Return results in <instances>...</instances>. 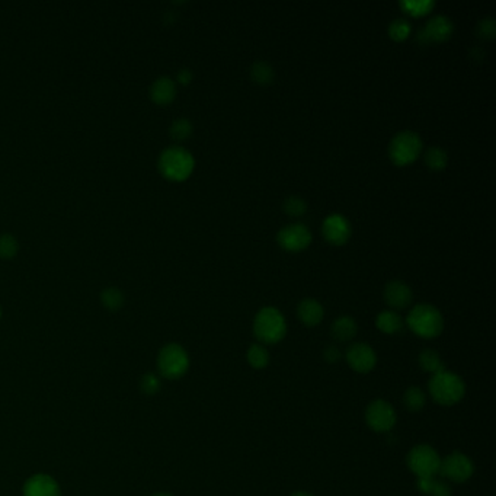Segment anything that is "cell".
<instances>
[{
    "mask_svg": "<svg viewBox=\"0 0 496 496\" xmlns=\"http://www.w3.org/2000/svg\"><path fill=\"white\" fill-rule=\"evenodd\" d=\"M454 30L453 21L445 15H436L428 19L425 27L418 32V40L422 44L431 41H445L450 38Z\"/></svg>",
    "mask_w": 496,
    "mask_h": 496,
    "instance_id": "obj_12",
    "label": "cell"
},
{
    "mask_svg": "<svg viewBox=\"0 0 496 496\" xmlns=\"http://www.w3.org/2000/svg\"><path fill=\"white\" fill-rule=\"evenodd\" d=\"M192 133V124L187 118H178L172 122L170 126V134L173 139L177 140H185L188 135Z\"/></svg>",
    "mask_w": 496,
    "mask_h": 496,
    "instance_id": "obj_29",
    "label": "cell"
},
{
    "mask_svg": "<svg viewBox=\"0 0 496 496\" xmlns=\"http://www.w3.org/2000/svg\"><path fill=\"white\" fill-rule=\"evenodd\" d=\"M0 317H2V308H0Z\"/></svg>",
    "mask_w": 496,
    "mask_h": 496,
    "instance_id": "obj_38",
    "label": "cell"
},
{
    "mask_svg": "<svg viewBox=\"0 0 496 496\" xmlns=\"http://www.w3.org/2000/svg\"><path fill=\"white\" fill-rule=\"evenodd\" d=\"M357 322L351 316H339L332 324V337L339 342H348L357 335Z\"/></svg>",
    "mask_w": 496,
    "mask_h": 496,
    "instance_id": "obj_18",
    "label": "cell"
},
{
    "mask_svg": "<svg viewBox=\"0 0 496 496\" xmlns=\"http://www.w3.org/2000/svg\"><path fill=\"white\" fill-rule=\"evenodd\" d=\"M157 368L162 377L178 380L187 374L190 368V355L179 343H168L157 355Z\"/></svg>",
    "mask_w": 496,
    "mask_h": 496,
    "instance_id": "obj_5",
    "label": "cell"
},
{
    "mask_svg": "<svg viewBox=\"0 0 496 496\" xmlns=\"http://www.w3.org/2000/svg\"><path fill=\"white\" fill-rule=\"evenodd\" d=\"M322 233H324V236L329 243L339 246L348 242L351 236V225L345 216L333 213L324 220Z\"/></svg>",
    "mask_w": 496,
    "mask_h": 496,
    "instance_id": "obj_13",
    "label": "cell"
},
{
    "mask_svg": "<svg viewBox=\"0 0 496 496\" xmlns=\"http://www.w3.org/2000/svg\"><path fill=\"white\" fill-rule=\"evenodd\" d=\"M324 357H325V359H326L328 363L335 364V363H338L339 359H341L342 352H341V350L338 348L337 345H333V343H332V345H329V346H326V348H325V351H324Z\"/></svg>",
    "mask_w": 496,
    "mask_h": 496,
    "instance_id": "obj_34",
    "label": "cell"
},
{
    "mask_svg": "<svg viewBox=\"0 0 496 496\" xmlns=\"http://www.w3.org/2000/svg\"><path fill=\"white\" fill-rule=\"evenodd\" d=\"M376 326L389 335H394L402 330L403 328V320L399 313H396L394 310H384L380 312L376 317Z\"/></svg>",
    "mask_w": 496,
    "mask_h": 496,
    "instance_id": "obj_19",
    "label": "cell"
},
{
    "mask_svg": "<svg viewBox=\"0 0 496 496\" xmlns=\"http://www.w3.org/2000/svg\"><path fill=\"white\" fill-rule=\"evenodd\" d=\"M101 300H102V304L109 308V310H118L122 307L124 304V294L120 289L117 287H109V289H105L101 294Z\"/></svg>",
    "mask_w": 496,
    "mask_h": 496,
    "instance_id": "obj_27",
    "label": "cell"
},
{
    "mask_svg": "<svg viewBox=\"0 0 496 496\" xmlns=\"http://www.w3.org/2000/svg\"><path fill=\"white\" fill-rule=\"evenodd\" d=\"M384 300L392 308H405L412 302V290L403 281L393 280L384 287Z\"/></svg>",
    "mask_w": 496,
    "mask_h": 496,
    "instance_id": "obj_15",
    "label": "cell"
},
{
    "mask_svg": "<svg viewBox=\"0 0 496 496\" xmlns=\"http://www.w3.org/2000/svg\"><path fill=\"white\" fill-rule=\"evenodd\" d=\"M251 78L258 84H268L274 79V69L264 60H258L251 66Z\"/></svg>",
    "mask_w": 496,
    "mask_h": 496,
    "instance_id": "obj_24",
    "label": "cell"
},
{
    "mask_svg": "<svg viewBox=\"0 0 496 496\" xmlns=\"http://www.w3.org/2000/svg\"><path fill=\"white\" fill-rule=\"evenodd\" d=\"M403 403L407 407V411L419 412L422 411L427 403V396L422 389L419 387H409L403 394Z\"/></svg>",
    "mask_w": 496,
    "mask_h": 496,
    "instance_id": "obj_22",
    "label": "cell"
},
{
    "mask_svg": "<svg viewBox=\"0 0 496 496\" xmlns=\"http://www.w3.org/2000/svg\"><path fill=\"white\" fill-rule=\"evenodd\" d=\"M152 496H172V495L168 493V492H159V493H155V495H152Z\"/></svg>",
    "mask_w": 496,
    "mask_h": 496,
    "instance_id": "obj_36",
    "label": "cell"
},
{
    "mask_svg": "<svg viewBox=\"0 0 496 496\" xmlns=\"http://www.w3.org/2000/svg\"><path fill=\"white\" fill-rule=\"evenodd\" d=\"M440 473L454 483H464L473 476L475 464L466 454L454 451L441 460Z\"/></svg>",
    "mask_w": 496,
    "mask_h": 496,
    "instance_id": "obj_8",
    "label": "cell"
},
{
    "mask_svg": "<svg viewBox=\"0 0 496 496\" xmlns=\"http://www.w3.org/2000/svg\"><path fill=\"white\" fill-rule=\"evenodd\" d=\"M346 361L357 373L365 374L374 370L377 364V355L368 343L357 342L352 343L348 351H346Z\"/></svg>",
    "mask_w": 496,
    "mask_h": 496,
    "instance_id": "obj_11",
    "label": "cell"
},
{
    "mask_svg": "<svg viewBox=\"0 0 496 496\" xmlns=\"http://www.w3.org/2000/svg\"><path fill=\"white\" fill-rule=\"evenodd\" d=\"M247 363L255 370H264L269 364V352L262 343H252L246 354Z\"/></svg>",
    "mask_w": 496,
    "mask_h": 496,
    "instance_id": "obj_21",
    "label": "cell"
},
{
    "mask_svg": "<svg viewBox=\"0 0 496 496\" xmlns=\"http://www.w3.org/2000/svg\"><path fill=\"white\" fill-rule=\"evenodd\" d=\"M419 365L425 371V373H429L432 376L437 373H441V371L445 370L441 355L436 350H431V348H427L419 354Z\"/></svg>",
    "mask_w": 496,
    "mask_h": 496,
    "instance_id": "obj_20",
    "label": "cell"
},
{
    "mask_svg": "<svg viewBox=\"0 0 496 496\" xmlns=\"http://www.w3.org/2000/svg\"><path fill=\"white\" fill-rule=\"evenodd\" d=\"M401 8L414 16H422L436 6L433 0H401Z\"/></svg>",
    "mask_w": 496,
    "mask_h": 496,
    "instance_id": "obj_25",
    "label": "cell"
},
{
    "mask_svg": "<svg viewBox=\"0 0 496 496\" xmlns=\"http://www.w3.org/2000/svg\"><path fill=\"white\" fill-rule=\"evenodd\" d=\"M411 31H412L411 22H409L407 19H405V18L394 19L389 25V35L396 41L406 40L409 36V34H411Z\"/></svg>",
    "mask_w": 496,
    "mask_h": 496,
    "instance_id": "obj_26",
    "label": "cell"
},
{
    "mask_svg": "<svg viewBox=\"0 0 496 496\" xmlns=\"http://www.w3.org/2000/svg\"><path fill=\"white\" fill-rule=\"evenodd\" d=\"M191 79H192V71H191L190 69H181V70L178 71V80H179L181 83L187 84V83L191 82Z\"/></svg>",
    "mask_w": 496,
    "mask_h": 496,
    "instance_id": "obj_35",
    "label": "cell"
},
{
    "mask_svg": "<svg viewBox=\"0 0 496 496\" xmlns=\"http://www.w3.org/2000/svg\"><path fill=\"white\" fill-rule=\"evenodd\" d=\"M409 470L418 477H436L440 473L441 458L428 444H419L407 454Z\"/></svg>",
    "mask_w": 496,
    "mask_h": 496,
    "instance_id": "obj_7",
    "label": "cell"
},
{
    "mask_svg": "<svg viewBox=\"0 0 496 496\" xmlns=\"http://www.w3.org/2000/svg\"><path fill=\"white\" fill-rule=\"evenodd\" d=\"M291 496H312V495H310V493H304V492H297V493H294V495H291Z\"/></svg>",
    "mask_w": 496,
    "mask_h": 496,
    "instance_id": "obj_37",
    "label": "cell"
},
{
    "mask_svg": "<svg viewBox=\"0 0 496 496\" xmlns=\"http://www.w3.org/2000/svg\"><path fill=\"white\" fill-rule=\"evenodd\" d=\"M496 32V22L492 16H486L477 22L476 27V34L480 36V38L485 40H492Z\"/></svg>",
    "mask_w": 496,
    "mask_h": 496,
    "instance_id": "obj_31",
    "label": "cell"
},
{
    "mask_svg": "<svg viewBox=\"0 0 496 496\" xmlns=\"http://www.w3.org/2000/svg\"><path fill=\"white\" fill-rule=\"evenodd\" d=\"M19 249L18 240L12 234H0V258H14Z\"/></svg>",
    "mask_w": 496,
    "mask_h": 496,
    "instance_id": "obj_28",
    "label": "cell"
},
{
    "mask_svg": "<svg viewBox=\"0 0 496 496\" xmlns=\"http://www.w3.org/2000/svg\"><path fill=\"white\" fill-rule=\"evenodd\" d=\"M424 160H425V165L428 168H431L432 170H441L447 166L449 156H447V152H445L442 147L432 146L425 152Z\"/></svg>",
    "mask_w": 496,
    "mask_h": 496,
    "instance_id": "obj_23",
    "label": "cell"
},
{
    "mask_svg": "<svg viewBox=\"0 0 496 496\" xmlns=\"http://www.w3.org/2000/svg\"><path fill=\"white\" fill-rule=\"evenodd\" d=\"M282 207H284V212L289 213L290 216H302L306 213V210H307L306 201L302 196H297V195H291L289 198H285Z\"/></svg>",
    "mask_w": 496,
    "mask_h": 496,
    "instance_id": "obj_30",
    "label": "cell"
},
{
    "mask_svg": "<svg viewBox=\"0 0 496 496\" xmlns=\"http://www.w3.org/2000/svg\"><path fill=\"white\" fill-rule=\"evenodd\" d=\"M428 390L433 402L442 406H453L464 398L466 384L458 374L444 370L429 379Z\"/></svg>",
    "mask_w": 496,
    "mask_h": 496,
    "instance_id": "obj_1",
    "label": "cell"
},
{
    "mask_svg": "<svg viewBox=\"0 0 496 496\" xmlns=\"http://www.w3.org/2000/svg\"><path fill=\"white\" fill-rule=\"evenodd\" d=\"M420 152H422V140H420L418 133L411 130L399 131L389 144V156L392 162L399 166L412 164Z\"/></svg>",
    "mask_w": 496,
    "mask_h": 496,
    "instance_id": "obj_6",
    "label": "cell"
},
{
    "mask_svg": "<svg viewBox=\"0 0 496 496\" xmlns=\"http://www.w3.org/2000/svg\"><path fill=\"white\" fill-rule=\"evenodd\" d=\"M297 315L306 326H316L325 316V308L316 299H303L297 306Z\"/></svg>",
    "mask_w": 496,
    "mask_h": 496,
    "instance_id": "obj_16",
    "label": "cell"
},
{
    "mask_svg": "<svg viewBox=\"0 0 496 496\" xmlns=\"http://www.w3.org/2000/svg\"><path fill=\"white\" fill-rule=\"evenodd\" d=\"M365 422L376 432H389L396 424L394 407L383 399L373 401L365 409Z\"/></svg>",
    "mask_w": 496,
    "mask_h": 496,
    "instance_id": "obj_9",
    "label": "cell"
},
{
    "mask_svg": "<svg viewBox=\"0 0 496 496\" xmlns=\"http://www.w3.org/2000/svg\"><path fill=\"white\" fill-rule=\"evenodd\" d=\"M23 496H60V486L54 477L38 473L25 482Z\"/></svg>",
    "mask_w": 496,
    "mask_h": 496,
    "instance_id": "obj_14",
    "label": "cell"
},
{
    "mask_svg": "<svg viewBox=\"0 0 496 496\" xmlns=\"http://www.w3.org/2000/svg\"><path fill=\"white\" fill-rule=\"evenodd\" d=\"M406 324L418 337L432 339L441 335L444 319L440 310L428 303L416 304L406 317Z\"/></svg>",
    "mask_w": 496,
    "mask_h": 496,
    "instance_id": "obj_2",
    "label": "cell"
},
{
    "mask_svg": "<svg viewBox=\"0 0 496 496\" xmlns=\"http://www.w3.org/2000/svg\"><path fill=\"white\" fill-rule=\"evenodd\" d=\"M150 96L156 104H169L177 96V83L169 76L157 78L150 86Z\"/></svg>",
    "mask_w": 496,
    "mask_h": 496,
    "instance_id": "obj_17",
    "label": "cell"
},
{
    "mask_svg": "<svg viewBox=\"0 0 496 496\" xmlns=\"http://www.w3.org/2000/svg\"><path fill=\"white\" fill-rule=\"evenodd\" d=\"M277 240L282 249L299 252L306 249L310 242H312V232L302 223H291V225L284 226L278 232Z\"/></svg>",
    "mask_w": 496,
    "mask_h": 496,
    "instance_id": "obj_10",
    "label": "cell"
},
{
    "mask_svg": "<svg viewBox=\"0 0 496 496\" xmlns=\"http://www.w3.org/2000/svg\"><path fill=\"white\" fill-rule=\"evenodd\" d=\"M255 337L262 343H278L287 333V322L275 307H262L253 320Z\"/></svg>",
    "mask_w": 496,
    "mask_h": 496,
    "instance_id": "obj_4",
    "label": "cell"
},
{
    "mask_svg": "<svg viewBox=\"0 0 496 496\" xmlns=\"http://www.w3.org/2000/svg\"><path fill=\"white\" fill-rule=\"evenodd\" d=\"M160 387H162V381H160L159 376L153 373L144 374L140 380V389L146 394H156L160 390Z\"/></svg>",
    "mask_w": 496,
    "mask_h": 496,
    "instance_id": "obj_32",
    "label": "cell"
},
{
    "mask_svg": "<svg viewBox=\"0 0 496 496\" xmlns=\"http://www.w3.org/2000/svg\"><path fill=\"white\" fill-rule=\"evenodd\" d=\"M195 166V159L182 146H169L159 156V169L162 175L172 181L187 179Z\"/></svg>",
    "mask_w": 496,
    "mask_h": 496,
    "instance_id": "obj_3",
    "label": "cell"
},
{
    "mask_svg": "<svg viewBox=\"0 0 496 496\" xmlns=\"http://www.w3.org/2000/svg\"><path fill=\"white\" fill-rule=\"evenodd\" d=\"M428 496H451V488L449 486V483L436 479Z\"/></svg>",
    "mask_w": 496,
    "mask_h": 496,
    "instance_id": "obj_33",
    "label": "cell"
}]
</instances>
